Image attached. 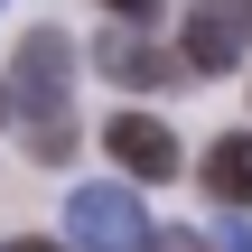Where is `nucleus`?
<instances>
[{
  "mask_svg": "<svg viewBox=\"0 0 252 252\" xmlns=\"http://www.w3.org/2000/svg\"><path fill=\"white\" fill-rule=\"evenodd\" d=\"M65 234L84 252H150V215L131 187H75L65 196Z\"/></svg>",
  "mask_w": 252,
  "mask_h": 252,
  "instance_id": "obj_2",
  "label": "nucleus"
},
{
  "mask_svg": "<svg viewBox=\"0 0 252 252\" xmlns=\"http://www.w3.org/2000/svg\"><path fill=\"white\" fill-rule=\"evenodd\" d=\"M94 65H103L112 84H178V75H187V56H168V47H150V37H112V28H103Z\"/></svg>",
  "mask_w": 252,
  "mask_h": 252,
  "instance_id": "obj_5",
  "label": "nucleus"
},
{
  "mask_svg": "<svg viewBox=\"0 0 252 252\" xmlns=\"http://www.w3.org/2000/svg\"><path fill=\"white\" fill-rule=\"evenodd\" d=\"M9 252H56V243H9Z\"/></svg>",
  "mask_w": 252,
  "mask_h": 252,
  "instance_id": "obj_10",
  "label": "nucleus"
},
{
  "mask_svg": "<svg viewBox=\"0 0 252 252\" xmlns=\"http://www.w3.org/2000/svg\"><path fill=\"white\" fill-rule=\"evenodd\" d=\"M206 187H215L224 206H252V140H243V131L206 150Z\"/></svg>",
  "mask_w": 252,
  "mask_h": 252,
  "instance_id": "obj_6",
  "label": "nucleus"
},
{
  "mask_svg": "<svg viewBox=\"0 0 252 252\" xmlns=\"http://www.w3.org/2000/svg\"><path fill=\"white\" fill-rule=\"evenodd\" d=\"M0 112H9V84H0Z\"/></svg>",
  "mask_w": 252,
  "mask_h": 252,
  "instance_id": "obj_11",
  "label": "nucleus"
},
{
  "mask_svg": "<svg viewBox=\"0 0 252 252\" xmlns=\"http://www.w3.org/2000/svg\"><path fill=\"white\" fill-rule=\"evenodd\" d=\"M196 75H224L252 56V0H196L187 9V47H178Z\"/></svg>",
  "mask_w": 252,
  "mask_h": 252,
  "instance_id": "obj_3",
  "label": "nucleus"
},
{
  "mask_svg": "<svg viewBox=\"0 0 252 252\" xmlns=\"http://www.w3.org/2000/svg\"><path fill=\"white\" fill-rule=\"evenodd\" d=\"M112 159H122L140 187L178 178V140H168V122H159V112H112Z\"/></svg>",
  "mask_w": 252,
  "mask_h": 252,
  "instance_id": "obj_4",
  "label": "nucleus"
},
{
  "mask_svg": "<svg viewBox=\"0 0 252 252\" xmlns=\"http://www.w3.org/2000/svg\"><path fill=\"white\" fill-rule=\"evenodd\" d=\"M224 252H252V224H234V234H224Z\"/></svg>",
  "mask_w": 252,
  "mask_h": 252,
  "instance_id": "obj_9",
  "label": "nucleus"
},
{
  "mask_svg": "<svg viewBox=\"0 0 252 252\" xmlns=\"http://www.w3.org/2000/svg\"><path fill=\"white\" fill-rule=\"evenodd\" d=\"M65 84H75V37H65V28H37V37H19V75H9V94H19V112H28V150H37L47 168H65V159L84 150Z\"/></svg>",
  "mask_w": 252,
  "mask_h": 252,
  "instance_id": "obj_1",
  "label": "nucleus"
},
{
  "mask_svg": "<svg viewBox=\"0 0 252 252\" xmlns=\"http://www.w3.org/2000/svg\"><path fill=\"white\" fill-rule=\"evenodd\" d=\"M150 252H206L196 234H150Z\"/></svg>",
  "mask_w": 252,
  "mask_h": 252,
  "instance_id": "obj_8",
  "label": "nucleus"
},
{
  "mask_svg": "<svg viewBox=\"0 0 252 252\" xmlns=\"http://www.w3.org/2000/svg\"><path fill=\"white\" fill-rule=\"evenodd\" d=\"M150 9H159V0H103V19H131V28H140Z\"/></svg>",
  "mask_w": 252,
  "mask_h": 252,
  "instance_id": "obj_7",
  "label": "nucleus"
}]
</instances>
